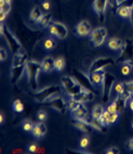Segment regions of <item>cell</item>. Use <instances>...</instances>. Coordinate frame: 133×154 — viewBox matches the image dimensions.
I'll return each instance as SVG.
<instances>
[{
    "instance_id": "cell-43",
    "label": "cell",
    "mask_w": 133,
    "mask_h": 154,
    "mask_svg": "<svg viewBox=\"0 0 133 154\" xmlns=\"http://www.w3.org/2000/svg\"><path fill=\"white\" fill-rule=\"evenodd\" d=\"M120 7H128V8H132L133 7V0H121ZM120 9V8H119Z\"/></svg>"
},
{
    "instance_id": "cell-15",
    "label": "cell",
    "mask_w": 133,
    "mask_h": 154,
    "mask_svg": "<svg viewBox=\"0 0 133 154\" xmlns=\"http://www.w3.org/2000/svg\"><path fill=\"white\" fill-rule=\"evenodd\" d=\"M91 31H92L91 26H90V22H88L87 21H82L79 23H78L75 27L76 34L79 37H84V36L90 35Z\"/></svg>"
},
{
    "instance_id": "cell-45",
    "label": "cell",
    "mask_w": 133,
    "mask_h": 154,
    "mask_svg": "<svg viewBox=\"0 0 133 154\" xmlns=\"http://www.w3.org/2000/svg\"><path fill=\"white\" fill-rule=\"evenodd\" d=\"M7 57H8V52H7L5 48H4L2 46L0 48V61L1 62H4L7 58Z\"/></svg>"
},
{
    "instance_id": "cell-37",
    "label": "cell",
    "mask_w": 133,
    "mask_h": 154,
    "mask_svg": "<svg viewBox=\"0 0 133 154\" xmlns=\"http://www.w3.org/2000/svg\"><path fill=\"white\" fill-rule=\"evenodd\" d=\"M107 110L110 113H116V112H119L118 111V106H117L116 102L114 100L113 102H111L109 105H108L107 107Z\"/></svg>"
},
{
    "instance_id": "cell-46",
    "label": "cell",
    "mask_w": 133,
    "mask_h": 154,
    "mask_svg": "<svg viewBox=\"0 0 133 154\" xmlns=\"http://www.w3.org/2000/svg\"><path fill=\"white\" fill-rule=\"evenodd\" d=\"M119 116H120V113H119V112H116V113H111V124H114V123L117 122L118 120H119Z\"/></svg>"
},
{
    "instance_id": "cell-4",
    "label": "cell",
    "mask_w": 133,
    "mask_h": 154,
    "mask_svg": "<svg viewBox=\"0 0 133 154\" xmlns=\"http://www.w3.org/2000/svg\"><path fill=\"white\" fill-rule=\"evenodd\" d=\"M0 33L2 36L4 37L10 49L14 54L22 51V45L21 41L17 38L16 36L13 33L10 28L4 25L3 22H1L0 24Z\"/></svg>"
},
{
    "instance_id": "cell-21",
    "label": "cell",
    "mask_w": 133,
    "mask_h": 154,
    "mask_svg": "<svg viewBox=\"0 0 133 154\" xmlns=\"http://www.w3.org/2000/svg\"><path fill=\"white\" fill-rule=\"evenodd\" d=\"M72 117L78 120H85L88 116V110L85 105H82L78 110L72 112Z\"/></svg>"
},
{
    "instance_id": "cell-5",
    "label": "cell",
    "mask_w": 133,
    "mask_h": 154,
    "mask_svg": "<svg viewBox=\"0 0 133 154\" xmlns=\"http://www.w3.org/2000/svg\"><path fill=\"white\" fill-rule=\"evenodd\" d=\"M120 56L118 57L116 63L122 64L124 63H128L133 59V40L132 38H126L122 45Z\"/></svg>"
},
{
    "instance_id": "cell-13",
    "label": "cell",
    "mask_w": 133,
    "mask_h": 154,
    "mask_svg": "<svg viewBox=\"0 0 133 154\" xmlns=\"http://www.w3.org/2000/svg\"><path fill=\"white\" fill-rule=\"evenodd\" d=\"M105 74L106 72L104 69L93 72V73H90V74L88 73L89 77H90L91 82L93 83V85L96 89L102 88V87L103 81H104V78H105Z\"/></svg>"
},
{
    "instance_id": "cell-25",
    "label": "cell",
    "mask_w": 133,
    "mask_h": 154,
    "mask_svg": "<svg viewBox=\"0 0 133 154\" xmlns=\"http://www.w3.org/2000/svg\"><path fill=\"white\" fill-rule=\"evenodd\" d=\"M104 108L103 106L100 104H96L93 106L92 108V110H91V117H93L94 119H96V120H99L100 117L102 116V115L103 114L104 112Z\"/></svg>"
},
{
    "instance_id": "cell-49",
    "label": "cell",
    "mask_w": 133,
    "mask_h": 154,
    "mask_svg": "<svg viewBox=\"0 0 133 154\" xmlns=\"http://www.w3.org/2000/svg\"><path fill=\"white\" fill-rule=\"evenodd\" d=\"M127 148L129 149V150H132V151H133V138L130 139V140H128Z\"/></svg>"
},
{
    "instance_id": "cell-35",
    "label": "cell",
    "mask_w": 133,
    "mask_h": 154,
    "mask_svg": "<svg viewBox=\"0 0 133 154\" xmlns=\"http://www.w3.org/2000/svg\"><path fill=\"white\" fill-rule=\"evenodd\" d=\"M12 108H13V110L17 113H22L24 110V105L22 104V102L20 99H16L13 103Z\"/></svg>"
},
{
    "instance_id": "cell-7",
    "label": "cell",
    "mask_w": 133,
    "mask_h": 154,
    "mask_svg": "<svg viewBox=\"0 0 133 154\" xmlns=\"http://www.w3.org/2000/svg\"><path fill=\"white\" fill-rule=\"evenodd\" d=\"M116 63V61L114 60V58L109 57H100L96 58L91 65L89 69V74L90 73H93V72L98 71V70H102L104 69L107 67L112 66V65H114Z\"/></svg>"
},
{
    "instance_id": "cell-48",
    "label": "cell",
    "mask_w": 133,
    "mask_h": 154,
    "mask_svg": "<svg viewBox=\"0 0 133 154\" xmlns=\"http://www.w3.org/2000/svg\"><path fill=\"white\" fill-rule=\"evenodd\" d=\"M41 6L43 7V9H44V11H48L50 9V2H48V1H44V2L42 3Z\"/></svg>"
},
{
    "instance_id": "cell-9",
    "label": "cell",
    "mask_w": 133,
    "mask_h": 154,
    "mask_svg": "<svg viewBox=\"0 0 133 154\" xmlns=\"http://www.w3.org/2000/svg\"><path fill=\"white\" fill-rule=\"evenodd\" d=\"M48 31L51 36H55L59 39H64L68 35V29L66 26L60 22H52L48 28Z\"/></svg>"
},
{
    "instance_id": "cell-16",
    "label": "cell",
    "mask_w": 133,
    "mask_h": 154,
    "mask_svg": "<svg viewBox=\"0 0 133 154\" xmlns=\"http://www.w3.org/2000/svg\"><path fill=\"white\" fill-rule=\"evenodd\" d=\"M95 98V93L92 92L91 90H90L88 88H84L82 89V91L78 94L76 97H74L73 99H77L78 101L82 102V103H88V102H90L92 101Z\"/></svg>"
},
{
    "instance_id": "cell-29",
    "label": "cell",
    "mask_w": 133,
    "mask_h": 154,
    "mask_svg": "<svg viewBox=\"0 0 133 154\" xmlns=\"http://www.w3.org/2000/svg\"><path fill=\"white\" fill-rule=\"evenodd\" d=\"M85 120L88 122L89 123H90V125L92 127V128H93L94 130L102 131V128H103L104 127L101 124V122H99V120L94 119V118L91 117V116H87V118H86Z\"/></svg>"
},
{
    "instance_id": "cell-17",
    "label": "cell",
    "mask_w": 133,
    "mask_h": 154,
    "mask_svg": "<svg viewBox=\"0 0 133 154\" xmlns=\"http://www.w3.org/2000/svg\"><path fill=\"white\" fill-rule=\"evenodd\" d=\"M47 132V128L44 123V122H36L33 125V129H32V134L34 138L36 139H41L45 135V134Z\"/></svg>"
},
{
    "instance_id": "cell-32",
    "label": "cell",
    "mask_w": 133,
    "mask_h": 154,
    "mask_svg": "<svg viewBox=\"0 0 133 154\" xmlns=\"http://www.w3.org/2000/svg\"><path fill=\"white\" fill-rule=\"evenodd\" d=\"M66 65L65 59L62 57H59L55 59V70L56 72H61L64 69Z\"/></svg>"
},
{
    "instance_id": "cell-54",
    "label": "cell",
    "mask_w": 133,
    "mask_h": 154,
    "mask_svg": "<svg viewBox=\"0 0 133 154\" xmlns=\"http://www.w3.org/2000/svg\"><path fill=\"white\" fill-rule=\"evenodd\" d=\"M128 63H129L131 64V66L132 67V69H133V59H132V60L130 61V62H128Z\"/></svg>"
},
{
    "instance_id": "cell-8",
    "label": "cell",
    "mask_w": 133,
    "mask_h": 154,
    "mask_svg": "<svg viewBox=\"0 0 133 154\" xmlns=\"http://www.w3.org/2000/svg\"><path fill=\"white\" fill-rule=\"evenodd\" d=\"M107 36H108V31L104 27H98L95 28L89 35L90 40L95 47L101 46L105 42Z\"/></svg>"
},
{
    "instance_id": "cell-42",
    "label": "cell",
    "mask_w": 133,
    "mask_h": 154,
    "mask_svg": "<svg viewBox=\"0 0 133 154\" xmlns=\"http://www.w3.org/2000/svg\"><path fill=\"white\" fill-rule=\"evenodd\" d=\"M89 143H90V140H89L88 137H83L80 141H79V145H80V147L81 148H86L89 146Z\"/></svg>"
},
{
    "instance_id": "cell-38",
    "label": "cell",
    "mask_w": 133,
    "mask_h": 154,
    "mask_svg": "<svg viewBox=\"0 0 133 154\" xmlns=\"http://www.w3.org/2000/svg\"><path fill=\"white\" fill-rule=\"evenodd\" d=\"M33 125L32 122L30 121H25L23 122V124H22V128H23V130L24 131H32V129H33Z\"/></svg>"
},
{
    "instance_id": "cell-6",
    "label": "cell",
    "mask_w": 133,
    "mask_h": 154,
    "mask_svg": "<svg viewBox=\"0 0 133 154\" xmlns=\"http://www.w3.org/2000/svg\"><path fill=\"white\" fill-rule=\"evenodd\" d=\"M116 78L110 73H106L103 84L102 87V100L103 103H107L110 98L112 90L115 85Z\"/></svg>"
},
{
    "instance_id": "cell-33",
    "label": "cell",
    "mask_w": 133,
    "mask_h": 154,
    "mask_svg": "<svg viewBox=\"0 0 133 154\" xmlns=\"http://www.w3.org/2000/svg\"><path fill=\"white\" fill-rule=\"evenodd\" d=\"M120 3H121V0H108V5L110 7V10L113 14L118 13Z\"/></svg>"
},
{
    "instance_id": "cell-26",
    "label": "cell",
    "mask_w": 133,
    "mask_h": 154,
    "mask_svg": "<svg viewBox=\"0 0 133 154\" xmlns=\"http://www.w3.org/2000/svg\"><path fill=\"white\" fill-rule=\"evenodd\" d=\"M69 98L70 99H68V101H67V107H68V110L71 111V113L78 110L84 104V103L78 101L77 99H73L72 97H69Z\"/></svg>"
},
{
    "instance_id": "cell-53",
    "label": "cell",
    "mask_w": 133,
    "mask_h": 154,
    "mask_svg": "<svg viewBox=\"0 0 133 154\" xmlns=\"http://www.w3.org/2000/svg\"><path fill=\"white\" fill-rule=\"evenodd\" d=\"M129 106H130V109L133 111V98L130 101V103H129Z\"/></svg>"
},
{
    "instance_id": "cell-12",
    "label": "cell",
    "mask_w": 133,
    "mask_h": 154,
    "mask_svg": "<svg viewBox=\"0 0 133 154\" xmlns=\"http://www.w3.org/2000/svg\"><path fill=\"white\" fill-rule=\"evenodd\" d=\"M73 76L77 79L83 87L88 88L90 90H91L92 92H94L95 94H96V90L97 89L95 88L93 83L91 82V81H90V79L89 77V75H86V74H84V73L81 71L75 70V71L73 72Z\"/></svg>"
},
{
    "instance_id": "cell-30",
    "label": "cell",
    "mask_w": 133,
    "mask_h": 154,
    "mask_svg": "<svg viewBox=\"0 0 133 154\" xmlns=\"http://www.w3.org/2000/svg\"><path fill=\"white\" fill-rule=\"evenodd\" d=\"M110 116L111 113L108 112V110H104L103 114L102 115V116L100 117L99 122H101V124L104 128H107V127H109L111 125V120H110Z\"/></svg>"
},
{
    "instance_id": "cell-51",
    "label": "cell",
    "mask_w": 133,
    "mask_h": 154,
    "mask_svg": "<svg viewBox=\"0 0 133 154\" xmlns=\"http://www.w3.org/2000/svg\"><path fill=\"white\" fill-rule=\"evenodd\" d=\"M130 20H131V23L132 25L133 28V7L132 8V12H131V17H130Z\"/></svg>"
},
{
    "instance_id": "cell-14",
    "label": "cell",
    "mask_w": 133,
    "mask_h": 154,
    "mask_svg": "<svg viewBox=\"0 0 133 154\" xmlns=\"http://www.w3.org/2000/svg\"><path fill=\"white\" fill-rule=\"evenodd\" d=\"M24 74H26V64L22 66H12L10 74L11 83L13 85H16L20 82Z\"/></svg>"
},
{
    "instance_id": "cell-40",
    "label": "cell",
    "mask_w": 133,
    "mask_h": 154,
    "mask_svg": "<svg viewBox=\"0 0 133 154\" xmlns=\"http://www.w3.org/2000/svg\"><path fill=\"white\" fill-rule=\"evenodd\" d=\"M124 90H125V86H124V83L123 82L116 83V85H115V88H114V91L116 92L117 95L122 94V92H123Z\"/></svg>"
},
{
    "instance_id": "cell-27",
    "label": "cell",
    "mask_w": 133,
    "mask_h": 154,
    "mask_svg": "<svg viewBox=\"0 0 133 154\" xmlns=\"http://www.w3.org/2000/svg\"><path fill=\"white\" fill-rule=\"evenodd\" d=\"M43 13L41 9L39 8V6H35L33 10L31 11L30 13V19L33 21V22H38L39 21V19L42 17Z\"/></svg>"
},
{
    "instance_id": "cell-24",
    "label": "cell",
    "mask_w": 133,
    "mask_h": 154,
    "mask_svg": "<svg viewBox=\"0 0 133 154\" xmlns=\"http://www.w3.org/2000/svg\"><path fill=\"white\" fill-rule=\"evenodd\" d=\"M52 22V17L50 13H45L43 14L42 17L39 19V21L38 22L39 27L41 28H49L50 24Z\"/></svg>"
},
{
    "instance_id": "cell-44",
    "label": "cell",
    "mask_w": 133,
    "mask_h": 154,
    "mask_svg": "<svg viewBox=\"0 0 133 154\" xmlns=\"http://www.w3.org/2000/svg\"><path fill=\"white\" fill-rule=\"evenodd\" d=\"M38 118H39V120L40 122L45 121L46 118H47V113H46V111L44 110H39V112H38Z\"/></svg>"
},
{
    "instance_id": "cell-10",
    "label": "cell",
    "mask_w": 133,
    "mask_h": 154,
    "mask_svg": "<svg viewBox=\"0 0 133 154\" xmlns=\"http://www.w3.org/2000/svg\"><path fill=\"white\" fill-rule=\"evenodd\" d=\"M47 105H49L50 108L54 109L61 114H65L68 110L67 102L62 97L58 96V95L50 99L49 101H47Z\"/></svg>"
},
{
    "instance_id": "cell-2",
    "label": "cell",
    "mask_w": 133,
    "mask_h": 154,
    "mask_svg": "<svg viewBox=\"0 0 133 154\" xmlns=\"http://www.w3.org/2000/svg\"><path fill=\"white\" fill-rule=\"evenodd\" d=\"M61 88L62 87L59 85L46 86L40 89H37L33 94V97L38 103H45L55 96L61 94Z\"/></svg>"
},
{
    "instance_id": "cell-23",
    "label": "cell",
    "mask_w": 133,
    "mask_h": 154,
    "mask_svg": "<svg viewBox=\"0 0 133 154\" xmlns=\"http://www.w3.org/2000/svg\"><path fill=\"white\" fill-rule=\"evenodd\" d=\"M129 99L122 95H117L116 99H114V101L116 102L117 106H118V111L119 113H120L122 111L126 110V105H127V102Z\"/></svg>"
},
{
    "instance_id": "cell-56",
    "label": "cell",
    "mask_w": 133,
    "mask_h": 154,
    "mask_svg": "<svg viewBox=\"0 0 133 154\" xmlns=\"http://www.w3.org/2000/svg\"><path fill=\"white\" fill-rule=\"evenodd\" d=\"M132 98H133V95H132Z\"/></svg>"
},
{
    "instance_id": "cell-41",
    "label": "cell",
    "mask_w": 133,
    "mask_h": 154,
    "mask_svg": "<svg viewBox=\"0 0 133 154\" xmlns=\"http://www.w3.org/2000/svg\"><path fill=\"white\" fill-rule=\"evenodd\" d=\"M123 83L128 92H130L133 95V81H127V82H125Z\"/></svg>"
},
{
    "instance_id": "cell-22",
    "label": "cell",
    "mask_w": 133,
    "mask_h": 154,
    "mask_svg": "<svg viewBox=\"0 0 133 154\" xmlns=\"http://www.w3.org/2000/svg\"><path fill=\"white\" fill-rule=\"evenodd\" d=\"M124 41L120 38H116V37H112L108 40V48L113 51H119L121 49Z\"/></svg>"
},
{
    "instance_id": "cell-50",
    "label": "cell",
    "mask_w": 133,
    "mask_h": 154,
    "mask_svg": "<svg viewBox=\"0 0 133 154\" xmlns=\"http://www.w3.org/2000/svg\"><path fill=\"white\" fill-rule=\"evenodd\" d=\"M7 17V14L4 13V12H0V22H3Z\"/></svg>"
},
{
    "instance_id": "cell-34",
    "label": "cell",
    "mask_w": 133,
    "mask_h": 154,
    "mask_svg": "<svg viewBox=\"0 0 133 154\" xmlns=\"http://www.w3.org/2000/svg\"><path fill=\"white\" fill-rule=\"evenodd\" d=\"M131 12H132V8H128V7H120L118 14L120 15V17L122 18H130L131 17Z\"/></svg>"
},
{
    "instance_id": "cell-11",
    "label": "cell",
    "mask_w": 133,
    "mask_h": 154,
    "mask_svg": "<svg viewBox=\"0 0 133 154\" xmlns=\"http://www.w3.org/2000/svg\"><path fill=\"white\" fill-rule=\"evenodd\" d=\"M108 5V0H94L93 2V10L100 22H103L105 21L106 11Z\"/></svg>"
},
{
    "instance_id": "cell-55",
    "label": "cell",
    "mask_w": 133,
    "mask_h": 154,
    "mask_svg": "<svg viewBox=\"0 0 133 154\" xmlns=\"http://www.w3.org/2000/svg\"><path fill=\"white\" fill-rule=\"evenodd\" d=\"M132 129H133V122H132Z\"/></svg>"
},
{
    "instance_id": "cell-31",
    "label": "cell",
    "mask_w": 133,
    "mask_h": 154,
    "mask_svg": "<svg viewBox=\"0 0 133 154\" xmlns=\"http://www.w3.org/2000/svg\"><path fill=\"white\" fill-rule=\"evenodd\" d=\"M11 3L12 0H0V12L8 15L11 11Z\"/></svg>"
},
{
    "instance_id": "cell-28",
    "label": "cell",
    "mask_w": 133,
    "mask_h": 154,
    "mask_svg": "<svg viewBox=\"0 0 133 154\" xmlns=\"http://www.w3.org/2000/svg\"><path fill=\"white\" fill-rule=\"evenodd\" d=\"M55 45H56V42L51 37H47L43 41V47L45 51H52L55 48Z\"/></svg>"
},
{
    "instance_id": "cell-36",
    "label": "cell",
    "mask_w": 133,
    "mask_h": 154,
    "mask_svg": "<svg viewBox=\"0 0 133 154\" xmlns=\"http://www.w3.org/2000/svg\"><path fill=\"white\" fill-rule=\"evenodd\" d=\"M132 67L131 66V64L129 63H122L120 71H121V74L123 75L126 76V75H129L132 73Z\"/></svg>"
},
{
    "instance_id": "cell-47",
    "label": "cell",
    "mask_w": 133,
    "mask_h": 154,
    "mask_svg": "<svg viewBox=\"0 0 133 154\" xmlns=\"http://www.w3.org/2000/svg\"><path fill=\"white\" fill-rule=\"evenodd\" d=\"M37 150H38V146H37V145L36 144H31L29 146H28V151L30 152H37Z\"/></svg>"
},
{
    "instance_id": "cell-52",
    "label": "cell",
    "mask_w": 133,
    "mask_h": 154,
    "mask_svg": "<svg viewBox=\"0 0 133 154\" xmlns=\"http://www.w3.org/2000/svg\"><path fill=\"white\" fill-rule=\"evenodd\" d=\"M0 123L1 124L4 123V114H3V112H1V114H0Z\"/></svg>"
},
{
    "instance_id": "cell-20",
    "label": "cell",
    "mask_w": 133,
    "mask_h": 154,
    "mask_svg": "<svg viewBox=\"0 0 133 154\" xmlns=\"http://www.w3.org/2000/svg\"><path fill=\"white\" fill-rule=\"evenodd\" d=\"M28 61V56L24 52H18L14 54L12 60V66H22L25 65Z\"/></svg>"
},
{
    "instance_id": "cell-18",
    "label": "cell",
    "mask_w": 133,
    "mask_h": 154,
    "mask_svg": "<svg viewBox=\"0 0 133 154\" xmlns=\"http://www.w3.org/2000/svg\"><path fill=\"white\" fill-rule=\"evenodd\" d=\"M72 125L74 126V128H76L79 131L83 133H90L92 130H94L92 128V127L90 125V123L86 120L74 119L72 121Z\"/></svg>"
},
{
    "instance_id": "cell-3",
    "label": "cell",
    "mask_w": 133,
    "mask_h": 154,
    "mask_svg": "<svg viewBox=\"0 0 133 154\" xmlns=\"http://www.w3.org/2000/svg\"><path fill=\"white\" fill-rule=\"evenodd\" d=\"M61 84L62 88L69 97H76L84 87L73 75H65L61 77Z\"/></svg>"
},
{
    "instance_id": "cell-39",
    "label": "cell",
    "mask_w": 133,
    "mask_h": 154,
    "mask_svg": "<svg viewBox=\"0 0 133 154\" xmlns=\"http://www.w3.org/2000/svg\"><path fill=\"white\" fill-rule=\"evenodd\" d=\"M106 154H119L120 153V150L117 146H111L105 151Z\"/></svg>"
},
{
    "instance_id": "cell-19",
    "label": "cell",
    "mask_w": 133,
    "mask_h": 154,
    "mask_svg": "<svg viewBox=\"0 0 133 154\" xmlns=\"http://www.w3.org/2000/svg\"><path fill=\"white\" fill-rule=\"evenodd\" d=\"M41 65L44 73H50L55 69V59L52 57H46L41 62Z\"/></svg>"
},
{
    "instance_id": "cell-1",
    "label": "cell",
    "mask_w": 133,
    "mask_h": 154,
    "mask_svg": "<svg viewBox=\"0 0 133 154\" xmlns=\"http://www.w3.org/2000/svg\"><path fill=\"white\" fill-rule=\"evenodd\" d=\"M42 71L41 63L36 60H29L26 63V75L28 77V86L33 91L39 89V78Z\"/></svg>"
}]
</instances>
